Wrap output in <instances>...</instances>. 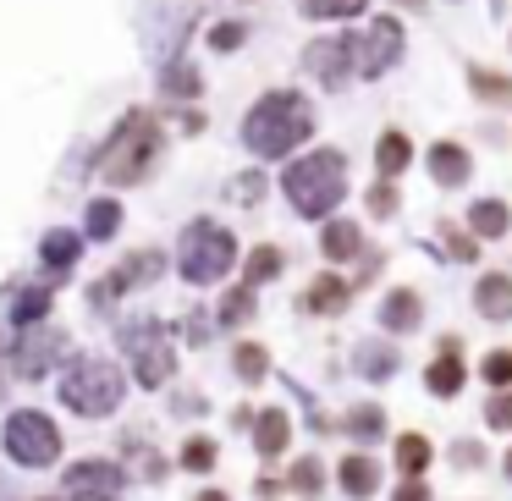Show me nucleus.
<instances>
[{"instance_id":"1","label":"nucleus","mask_w":512,"mask_h":501,"mask_svg":"<svg viewBox=\"0 0 512 501\" xmlns=\"http://www.w3.org/2000/svg\"><path fill=\"white\" fill-rule=\"evenodd\" d=\"M309 133H314V111H309V100L292 94V89L265 94V100L248 111V122H243V138H248V149H254L259 160L292 155Z\"/></svg>"},{"instance_id":"2","label":"nucleus","mask_w":512,"mask_h":501,"mask_svg":"<svg viewBox=\"0 0 512 501\" xmlns=\"http://www.w3.org/2000/svg\"><path fill=\"white\" fill-rule=\"evenodd\" d=\"M281 188H287V199H292V210H298V215H331L336 204H342V193H347L342 149H314V155L292 160Z\"/></svg>"},{"instance_id":"3","label":"nucleus","mask_w":512,"mask_h":501,"mask_svg":"<svg viewBox=\"0 0 512 501\" xmlns=\"http://www.w3.org/2000/svg\"><path fill=\"white\" fill-rule=\"evenodd\" d=\"M160 155V127L149 111H133L122 116V127L111 133V144L100 149V160H94V171H100L111 188H127V182H138L149 166H155Z\"/></svg>"},{"instance_id":"4","label":"nucleus","mask_w":512,"mask_h":501,"mask_svg":"<svg viewBox=\"0 0 512 501\" xmlns=\"http://www.w3.org/2000/svg\"><path fill=\"white\" fill-rule=\"evenodd\" d=\"M122 391H127V380H122V369H116L111 358H78V364L67 369V380H61V402H67L72 413H83V419L116 413Z\"/></svg>"},{"instance_id":"5","label":"nucleus","mask_w":512,"mask_h":501,"mask_svg":"<svg viewBox=\"0 0 512 501\" xmlns=\"http://www.w3.org/2000/svg\"><path fill=\"white\" fill-rule=\"evenodd\" d=\"M237 259V243L226 226L215 221H193L188 232H182V248H177V270L188 281H199V287H210V281H221L226 270H232Z\"/></svg>"},{"instance_id":"6","label":"nucleus","mask_w":512,"mask_h":501,"mask_svg":"<svg viewBox=\"0 0 512 501\" xmlns=\"http://www.w3.org/2000/svg\"><path fill=\"white\" fill-rule=\"evenodd\" d=\"M122 347L133 358V375L138 386H166L171 369H177V347H171V331L160 320H138L122 331Z\"/></svg>"},{"instance_id":"7","label":"nucleus","mask_w":512,"mask_h":501,"mask_svg":"<svg viewBox=\"0 0 512 501\" xmlns=\"http://www.w3.org/2000/svg\"><path fill=\"white\" fill-rule=\"evenodd\" d=\"M6 452H12L23 468H50L61 457V430L39 408H23V413L6 419Z\"/></svg>"},{"instance_id":"8","label":"nucleus","mask_w":512,"mask_h":501,"mask_svg":"<svg viewBox=\"0 0 512 501\" xmlns=\"http://www.w3.org/2000/svg\"><path fill=\"white\" fill-rule=\"evenodd\" d=\"M347 45H353V67L364 72V78H380V72L402 56V23L397 17H375V23L364 28V39H347Z\"/></svg>"},{"instance_id":"9","label":"nucleus","mask_w":512,"mask_h":501,"mask_svg":"<svg viewBox=\"0 0 512 501\" xmlns=\"http://www.w3.org/2000/svg\"><path fill=\"white\" fill-rule=\"evenodd\" d=\"M67 501H122V468L116 463L67 468Z\"/></svg>"},{"instance_id":"10","label":"nucleus","mask_w":512,"mask_h":501,"mask_svg":"<svg viewBox=\"0 0 512 501\" xmlns=\"http://www.w3.org/2000/svg\"><path fill=\"white\" fill-rule=\"evenodd\" d=\"M56 353H61V331H56V325H28V331H23V347H17L12 364H17V375L39 380Z\"/></svg>"},{"instance_id":"11","label":"nucleus","mask_w":512,"mask_h":501,"mask_svg":"<svg viewBox=\"0 0 512 501\" xmlns=\"http://www.w3.org/2000/svg\"><path fill=\"white\" fill-rule=\"evenodd\" d=\"M303 61H309L314 78L331 83V89H342V83L353 78V45H347V39H320V45H309Z\"/></svg>"},{"instance_id":"12","label":"nucleus","mask_w":512,"mask_h":501,"mask_svg":"<svg viewBox=\"0 0 512 501\" xmlns=\"http://www.w3.org/2000/svg\"><path fill=\"white\" fill-rule=\"evenodd\" d=\"M424 386H430L435 397H457V391H463V358H457V342H441L435 364L424 369Z\"/></svg>"},{"instance_id":"13","label":"nucleus","mask_w":512,"mask_h":501,"mask_svg":"<svg viewBox=\"0 0 512 501\" xmlns=\"http://www.w3.org/2000/svg\"><path fill=\"white\" fill-rule=\"evenodd\" d=\"M347 298H353V281H342V276H314L309 292H303V309H309V314H342Z\"/></svg>"},{"instance_id":"14","label":"nucleus","mask_w":512,"mask_h":501,"mask_svg":"<svg viewBox=\"0 0 512 501\" xmlns=\"http://www.w3.org/2000/svg\"><path fill=\"white\" fill-rule=\"evenodd\" d=\"M336 479H342V490L353 501H364V496H375V490H380V463H375V457H364V452H353V457H342Z\"/></svg>"},{"instance_id":"15","label":"nucleus","mask_w":512,"mask_h":501,"mask_svg":"<svg viewBox=\"0 0 512 501\" xmlns=\"http://www.w3.org/2000/svg\"><path fill=\"white\" fill-rule=\"evenodd\" d=\"M430 177L441 188H463L468 182V149L463 144H435L430 149Z\"/></svg>"},{"instance_id":"16","label":"nucleus","mask_w":512,"mask_h":501,"mask_svg":"<svg viewBox=\"0 0 512 501\" xmlns=\"http://www.w3.org/2000/svg\"><path fill=\"white\" fill-rule=\"evenodd\" d=\"M474 309L485 320H512V281L507 276H485L474 287Z\"/></svg>"},{"instance_id":"17","label":"nucleus","mask_w":512,"mask_h":501,"mask_svg":"<svg viewBox=\"0 0 512 501\" xmlns=\"http://www.w3.org/2000/svg\"><path fill=\"white\" fill-rule=\"evenodd\" d=\"M160 270H166V259H160V254H138V259H127V265L116 270L111 281H105L100 298H111V292H122V287H149V281H155Z\"/></svg>"},{"instance_id":"18","label":"nucleus","mask_w":512,"mask_h":501,"mask_svg":"<svg viewBox=\"0 0 512 501\" xmlns=\"http://www.w3.org/2000/svg\"><path fill=\"white\" fill-rule=\"evenodd\" d=\"M380 320H386V331H419V320H424V303H419V292L397 287V292L386 298V309H380Z\"/></svg>"},{"instance_id":"19","label":"nucleus","mask_w":512,"mask_h":501,"mask_svg":"<svg viewBox=\"0 0 512 501\" xmlns=\"http://www.w3.org/2000/svg\"><path fill=\"white\" fill-rule=\"evenodd\" d=\"M413 160V144H408V133H380V144H375V166H380V177H397L402 166Z\"/></svg>"},{"instance_id":"20","label":"nucleus","mask_w":512,"mask_h":501,"mask_svg":"<svg viewBox=\"0 0 512 501\" xmlns=\"http://www.w3.org/2000/svg\"><path fill=\"white\" fill-rule=\"evenodd\" d=\"M287 413H276V408H265V413H259V424H254V446H259V452H265V457H281V452H287Z\"/></svg>"},{"instance_id":"21","label":"nucleus","mask_w":512,"mask_h":501,"mask_svg":"<svg viewBox=\"0 0 512 501\" xmlns=\"http://www.w3.org/2000/svg\"><path fill=\"white\" fill-rule=\"evenodd\" d=\"M358 248H364V237H358L353 221H331V226H325V237H320V254L325 259H336V265H342V259L358 254Z\"/></svg>"},{"instance_id":"22","label":"nucleus","mask_w":512,"mask_h":501,"mask_svg":"<svg viewBox=\"0 0 512 501\" xmlns=\"http://www.w3.org/2000/svg\"><path fill=\"white\" fill-rule=\"evenodd\" d=\"M116 226H122V204H116V199H94L83 232H89L94 243H105V237H116Z\"/></svg>"},{"instance_id":"23","label":"nucleus","mask_w":512,"mask_h":501,"mask_svg":"<svg viewBox=\"0 0 512 501\" xmlns=\"http://www.w3.org/2000/svg\"><path fill=\"white\" fill-rule=\"evenodd\" d=\"M468 226H474V237H501V232H507V204L479 199L474 210H468Z\"/></svg>"},{"instance_id":"24","label":"nucleus","mask_w":512,"mask_h":501,"mask_svg":"<svg viewBox=\"0 0 512 501\" xmlns=\"http://www.w3.org/2000/svg\"><path fill=\"white\" fill-rule=\"evenodd\" d=\"M397 468L408 479H419L424 468H430V441H424V435H397Z\"/></svg>"},{"instance_id":"25","label":"nucleus","mask_w":512,"mask_h":501,"mask_svg":"<svg viewBox=\"0 0 512 501\" xmlns=\"http://www.w3.org/2000/svg\"><path fill=\"white\" fill-rule=\"evenodd\" d=\"M468 89H474L479 100H490V105H512V83L501 78V72H485V67H474V72H468Z\"/></svg>"},{"instance_id":"26","label":"nucleus","mask_w":512,"mask_h":501,"mask_svg":"<svg viewBox=\"0 0 512 501\" xmlns=\"http://www.w3.org/2000/svg\"><path fill=\"white\" fill-rule=\"evenodd\" d=\"M232 369L248 380V386H254V380H265V369H270V353H265L259 342H237V353H232Z\"/></svg>"},{"instance_id":"27","label":"nucleus","mask_w":512,"mask_h":501,"mask_svg":"<svg viewBox=\"0 0 512 501\" xmlns=\"http://www.w3.org/2000/svg\"><path fill=\"white\" fill-rule=\"evenodd\" d=\"M78 248H83V237H72V232H50V237H45V265H50V270H67L72 259H78Z\"/></svg>"},{"instance_id":"28","label":"nucleus","mask_w":512,"mask_h":501,"mask_svg":"<svg viewBox=\"0 0 512 501\" xmlns=\"http://www.w3.org/2000/svg\"><path fill=\"white\" fill-rule=\"evenodd\" d=\"M281 276V248H254L248 254V287H265Z\"/></svg>"},{"instance_id":"29","label":"nucleus","mask_w":512,"mask_h":501,"mask_svg":"<svg viewBox=\"0 0 512 501\" xmlns=\"http://www.w3.org/2000/svg\"><path fill=\"white\" fill-rule=\"evenodd\" d=\"M287 485L298 490V496H320V485H325L320 463H314V457H298V463H292V474H287Z\"/></svg>"},{"instance_id":"30","label":"nucleus","mask_w":512,"mask_h":501,"mask_svg":"<svg viewBox=\"0 0 512 501\" xmlns=\"http://www.w3.org/2000/svg\"><path fill=\"white\" fill-rule=\"evenodd\" d=\"M248 314H254V287L243 281L237 292H226V298H221V325H243Z\"/></svg>"},{"instance_id":"31","label":"nucleus","mask_w":512,"mask_h":501,"mask_svg":"<svg viewBox=\"0 0 512 501\" xmlns=\"http://www.w3.org/2000/svg\"><path fill=\"white\" fill-rule=\"evenodd\" d=\"M182 468H193V474H210V468H215V441H210V435H193V441L182 446Z\"/></svg>"},{"instance_id":"32","label":"nucleus","mask_w":512,"mask_h":501,"mask_svg":"<svg viewBox=\"0 0 512 501\" xmlns=\"http://www.w3.org/2000/svg\"><path fill=\"white\" fill-rule=\"evenodd\" d=\"M479 375H485V386H512V353L507 347H496V353H485V364H479Z\"/></svg>"},{"instance_id":"33","label":"nucleus","mask_w":512,"mask_h":501,"mask_svg":"<svg viewBox=\"0 0 512 501\" xmlns=\"http://www.w3.org/2000/svg\"><path fill=\"white\" fill-rule=\"evenodd\" d=\"M303 17H358L364 12V0H298Z\"/></svg>"},{"instance_id":"34","label":"nucleus","mask_w":512,"mask_h":501,"mask_svg":"<svg viewBox=\"0 0 512 501\" xmlns=\"http://www.w3.org/2000/svg\"><path fill=\"white\" fill-rule=\"evenodd\" d=\"M347 430H353L358 441H375V435L386 430V419H380V408H353V419H347Z\"/></svg>"},{"instance_id":"35","label":"nucleus","mask_w":512,"mask_h":501,"mask_svg":"<svg viewBox=\"0 0 512 501\" xmlns=\"http://www.w3.org/2000/svg\"><path fill=\"white\" fill-rule=\"evenodd\" d=\"M39 314H50V292H23V303H17V325H39Z\"/></svg>"},{"instance_id":"36","label":"nucleus","mask_w":512,"mask_h":501,"mask_svg":"<svg viewBox=\"0 0 512 501\" xmlns=\"http://www.w3.org/2000/svg\"><path fill=\"white\" fill-rule=\"evenodd\" d=\"M358 364H364V375H391V353L386 347H358Z\"/></svg>"},{"instance_id":"37","label":"nucleus","mask_w":512,"mask_h":501,"mask_svg":"<svg viewBox=\"0 0 512 501\" xmlns=\"http://www.w3.org/2000/svg\"><path fill=\"white\" fill-rule=\"evenodd\" d=\"M485 424L490 430H512V391H501V397L485 408Z\"/></svg>"},{"instance_id":"38","label":"nucleus","mask_w":512,"mask_h":501,"mask_svg":"<svg viewBox=\"0 0 512 501\" xmlns=\"http://www.w3.org/2000/svg\"><path fill=\"white\" fill-rule=\"evenodd\" d=\"M369 210H375V215H391V210H397V193H391V182H375V188H369Z\"/></svg>"},{"instance_id":"39","label":"nucleus","mask_w":512,"mask_h":501,"mask_svg":"<svg viewBox=\"0 0 512 501\" xmlns=\"http://www.w3.org/2000/svg\"><path fill=\"white\" fill-rule=\"evenodd\" d=\"M441 237H446V248H452V259H474V237H463L457 226H441Z\"/></svg>"},{"instance_id":"40","label":"nucleus","mask_w":512,"mask_h":501,"mask_svg":"<svg viewBox=\"0 0 512 501\" xmlns=\"http://www.w3.org/2000/svg\"><path fill=\"white\" fill-rule=\"evenodd\" d=\"M166 94H199V78H193L188 67H177V72H166Z\"/></svg>"},{"instance_id":"41","label":"nucleus","mask_w":512,"mask_h":501,"mask_svg":"<svg viewBox=\"0 0 512 501\" xmlns=\"http://www.w3.org/2000/svg\"><path fill=\"white\" fill-rule=\"evenodd\" d=\"M210 45H215V50H237V45H243V28H237V23L215 28V34H210Z\"/></svg>"},{"instance_id":"42","label":"nucleus","mask_w":512,"mask_h":501,"mask_svg":"<svg viewBox=\"0 0 512 501\" xmlns=\"http://www.w3.org/2000/svg\"><path fill=\"white\" fill-rule=\"evenodd\" d=\"M397 501H430V490H424L419 479H413V485H402V490H397Z\"/></svg>"},{"instance_id":"43","label":"nucleus","mask_w":512,"mask_h":501,"mask_svg":"<svg viewBox=\"0 0 512 501\" xmlns=\"http://www.w3.org/2000/svg\"><path fill=\"white\" fill-rule=\"evenodd\" d=\"M199 501H226V490H204V496Z\"/></svg>"},{"instance_id":"44","label":"nucleus","mask_w":512,"mask_h":501,"mask_svg":"<svg viewBox=\"0 0 512 501\" xmlns=\"http://www.w3.org/2000/svg\"><path fill=\"white\" fill-rule=\"evenodd\" d=\"M507 479H512V452H507Z\"/></svg>"}]
</instances>
